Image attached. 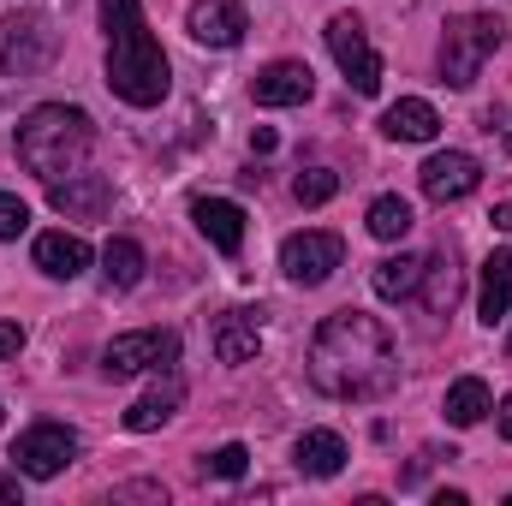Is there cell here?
Wrapping results in <instances>:
<instances>
[{"label": "cell", "instance_id": "1", "mask_svg": "<svg viewBox=\"0 0 512 506\" xmlns=\"http://www.w3.org/2000/svg\"><path fill=\"white\" fill-rule=\"evenodd\" d=\"M310 387L328 399L376 405L399 387V346L370 310H334L310 334Z\"/></svg>", "mask_w": 512, "mask_h": 506}, {"label": "cell", "instance_id": "2", "mask_svg": "<svg viewBox=\"0 0 512 506\" xmlns=\"http://www.w3.org/2000/svg\"><path fill=\"white\" fill-rule=\"evenodd\" d=\"M102 30H108V90L131 108H161L173 90V66L143 18V0H102Z\"/></svg>", "mask_w": 512, "mask_h": 506}, {"label": "cell", "instance_id": "3", "mask_svg": "<svg viewBox=\"0 0 512 506\" xmlns=\"http://www.w3.org/2000/svg\"><path fill=\"white\" fill-rule=\"evenodd\" d=\"M96 149V126L84 108H66V102H42L18 120V161L42 179V185H60L72 173H84Z\"/></svg>", "mask_w": 512, "mask_h": 506}, {"label": "cell", "instance_id": "4", "mask_svg": "<svg viewBox=\"0 0 512 506\" xmlns=\"http://www.w3.org/2000/svg\"><path fill=\"white\" fill-rule=\"evenodd\" d=\"M507 30L512 24L501 12H459V18H447V30H441V84L471 90L483 78V60L507 42Z\"/></svg>", "mask_w": 512, "mask_h": 506}, {"label": "cell", "instance_id": "5", "mask_svg": "<svg viewBox=\"0 0 512 506\" xmlns=\"http://www.w3.org/2000/svg\"><path fill=\"white\" fill-rule=\"evenodd\" d=\"M54 54H60V30L42 12L18 6V12L0 18V72L6 78H36Z\"/></svg>", "mask_w": 512, "mask_h": 506}, {"label": "cell", "instance_id": "6", "mask_svg": "<svg viewBox=\"0 0 512 506\" xmlns=\"http://www.w3.org/2000/svg\"><path fill=\"white\" fill-rule=\"evenodd\" d=\"M179 364V334L173 328H137V334H114L102 346V376L126 381V376H167Z\"/></svg>", "mask_w": 512, "mask_h": 506}, {"label": "cell", "instance_id": "7", "mask_svg": "<svg viewBox=\"0 0 512 506\" xmlns=\"http://www.w3.org/2000/svg\"><path fill=\"white\" fill-rule=\"evenodd\" d=\"M322 36H328V54H334V66L346 72V84H352L358 96H376V90H382V54L370 48L364 24H358L352 12H334Z\"/></svg>", "mask_w": 512, "mask_h": 506}, {"label": "cell", "instance_id": "8", "mask_svg": "<svg viewBox=\"0 0 512 506\" xmlns=\"http://www.w3.org/2000/svg\"><path fill=\"white\" fill-rule=\"evenodd\" d=\"M72 459H78V435H72L66 423H36V429H24V435L12 441V465H18V477H36V483L60 477Z\"/></svg>", "mask_w": 512, "mask_h": 506}, {"label": "cell", "instance_id": "9", "mask_svg": "<svg viewBox=\"0 0 512 506\" xmlns=\"http://www.w3.org/2000/svg\"><path fill=\"white\" fill-rule=\"evenodd\" d=\"M417 185H423V197L429 203H465L477 185H483V161L477 155H465V149H435L423 167H417Z\"/></svg>", "mask_w": 512, "mask_h": 506}, {"label": "cell", "instance_id": "10", "mask_svg": "<svg viewBox=\"0 0 512 506\" xmlns=\"http://www.w3.org/2000/svg\"><path fill=\"white\" fill-rule=\"evenodd\" d=\"M340 262H346V239L340 233H292L280 245V268H286L292 286H322Z\"/></svg>", "mask_w": 512, "mask_h": 506}, {"label": "cell", "instance_id": "11", "mask_svg": "<svg viewBox=\"0 0 512 506\" xmlns=\"http://www.w3.org/2000/svg\"><path fill=\"white\" fill-rule=\"evenodd\" d=\"M185 30L203 48H239L245 30H251V18H245V0H191Z\"/></svg>", "mask_w": 512, "mask_h": 506}, {"label": "cell", "instance_id": "12", "mask_svg": "<svg viewBox=\"0 0 512 506\" xmlns=\"http://www.w3.org/2000/svg\"><path fill=\"white\" fill-rule=\"evenodd\" d=\"M310 90H316V78H310L304 60H268V66L251 78V102L256 108H304Z\"/></svg>", "mask_w": 512, "mask_h": 506}, {"label": "cell", "instance_id": "13", "mask_svg": "<svg viewBox=\"0 0 512 506\" xmlns=\"http://www.w3.org/2000/svg\"><path fill=\"white\" fill-rule=\"evenodd\" d=\"M48 203L66 215V221H102L114 209V179L108 173H72L60 185H48Z\"/></svg>", "mask_w": 512, "mask_h": 506}, {"label": "cell", "instance_id": "14", "mask_svg": "<svg viewBox=\"0 0 512 506\" xmlns=\"http://www.w3.org/2000/svg\"><path fill=\"white\" fill-rule=\"evenodd\" d=\"M191 221H197V233H203L221 256L245 251V209H239V203H227V197H197V203H191Z\"/></svg>", "mask_w": 512, "mask_h": 506}, {"label": "cell", "instance_id": "15", "mask_svg": "<svg viewBox=\"0 0 512 506\" xmlns=\"http://www.w3.org/2000/svg\"><path fill=\"white\" fill-rule=\"evenodd\" d=\"M459 292H465V274H459V256H453V245H441L435 256H423V280H417L423 310H429V316H453Z\"/></svg>", "mask_w": 512, "mask_h": 506}, {"label": "cell", "instance_id": "16", "mask_svg": "<svg viewBox=\"0 0 512 506\" xmlns=\"http://www.w3.org/2000/svg\"><path fill=\"white\" fill-rule=\"evenodd\" d=\"M256 346H262V310H227L221 322H215V358L221 364H251Z\"/></svg>", "mask_w": 512, "mask_h": 506}, {"label": "cell", "instance_id": "17", "mask_svg": "<svg viewBox=\"0 0 512 506\" xmlns=\"http://www.w3.org/2000/svg\"><path fill=\"white\" fill-rule=\"evenodd\" d=\"M292 465H298L304 477L328 483V477H340V471H346V441H340L334 429H304V435H298V447H292Z\"/></svg>", "mask_w": 512, "mask_h": 506}, {"label": "cell", "instance_id": "18", "mask_svg": "<svg viewBox=\"0 0 512 506\" xmlns=\"http://www.w3.org/2000/svg\"><path fill=\"white\" fill-rule=\"evenodd\" d=\"M36 268L48 274V280H78L84 268H90V245L78 239V233H42L36 239Z\"/></svg>", "mask_w": 512, "mask_h": 506}, {"label": "cell", "instance_id": "19", "mask_svg": "<svg viewBox=\"0 0 512 506\" xmlns=\"http://www.w3.org/2000/svg\"><path fill=\"white\" fill-rule=\"evenodd\" d=\"M382 131L393 143H435V131H441V114L423 102V96H399L393 108L382 114Z\"/></svg>", "mask_w": 512, "mask_h": 506}, {"label": "cell", "instance_id": "20", "mask_svg": "<svg viewBox=\"0 0 512 506\" xmlns=\"http://www.w3.org/2000/svg\"><path fill=\"white\" fill-rule=\"evenodd\" d=\"M179 405H185V381L167 370V381H155V387H149V393L126 411V429H131V435H149V429H161Z\"/></svg>", "mask_w": 512, "mask_h": 506}, {"label": "cell", "instance_id": "21", "mask_svg": "<svg viewBox=\"0 0 512 506\" xmlns=\"http://www.w3.org/2000/svg\"><path fill=\"white\" fill-rule=\"evenodd\" d=\"M441 411H447V423H453V429H477V423L495 411V399H489V381H483V376H459L453 387H447Z\"/></svg>", "mask_w": 512, "mask_h": 506}, {"label": "cell", "instance_id": "22", "mask_svg": "<svg viewBox=\"0 0 512 506\" xmlns=\"http://www.w3.org/2000/svg\"><path fill=\"white\" fill-rule=\"evenodd\" d=\"M477 310H483V322L495 328L501 316H512V245L483 262V298H477Z\"/></svg>", "mask_w": 512, "mask_h": 506}, {"label": "cell", "instance_id": "23", "mask_svg": "<svg viewBox=\"0 0 512 506\" xmlns=\"http://www.w3.org/2000/svg\"><path fill=\"white\" fill-rule=\"evenodd\" d=\"M143 268H149V256L137 239H108L102 245V280L114 286V292H131L137 280H143Z\"/></svg>", "mask_w": 512, "mask_h": 506}, {"label": "cell", "instance_id": "24", "mask_svg": "<svg viewBox=\"0 0 512 506\" xmlns=\"http://www.w3.org/2000/svg\"><path fill=\"white\" fill-rule=\"evenodd\" d=\"M417 280H423V256L399 251V256H387V262H376V298H387V304L411 298V292H417Z\"/></svg>", "mask_w": 512, "mask_h": 506}, {"label": "cell", "instance_id": "25", "mask_svg": "<svg viewBox=\"0 0 512 506\" xmlns=\"http://www.w3.org/2000/svg\"><path fill=\"white\" fill-rule=\"evenodd\" d=\"M364 227H370V239H382V245H399V239L411 233V203H405V197H376Z\"/></svg>", "mask_w": 512, "mask_h": 506}, {"label": "cell", "instance_id": "26", "mask_svg": "<svg viewBox=\"0 0 512 506\" xmlns=\"http://www.w3.org/2000/svg\"><path fill=\"white\" fill-rule=\"evenodd\" d=\"M334 191H340V173H334V167H310V173H298V179H292V197H298L304 209L334 203Z\"/></svg>", "mask_w": 512, "mask_h": 506}, {"label": "cell", "instance_id": "27", "mask_svg": "<svg viewBox=\"0 0 512 506\" xmlns=\"http://www.w3.org/2000/svg\"><path fill=\"white\" fill-rule=\"evenodd\" d=\"M245 465H251V453H245L239 441H227V447H215V453L203 459V477H221V483H239V477H245Z\"/></svg>", "mask_w": 512, "mask_h": 506}, {"label": "cell", "instance_id": "28", "mask_svg": "<svg viewBox=\"0 0 512 506\" xmlns=\"http://www.w3.org/2000/svg\"><path fill=\"white\" fill-rule=\"evenodd\" d=\"M24 227H30V209H24V197L0 191V239H18Z\"/></svg>", "mask_w": 512, "mask_h": 506}, {"label": "cell", "instance_id": "29", "mask_svg": "<svg viewBox=\"0 0 512 506\" xmlns=\"http://www.w3.org/2000/svg\"><path fill=\"white\" fill-rule=\"evenodd\" d=\"M18 346H24V328H18V322H0V364H6Z\"/></svg>", "mask_w": 512, "mask_h": 506}, {"label": "cell", "instance_id": "30", "mask_svg": "<svg viewBox=\"0 0 512 506\" xmlns=\"http://www.w3.org/2000/svg\"><path fill=\"white\" fill-rule=\"evenodd\" d=\"M24 501V483H18V471H0V506Z\"/></svg>", "mask_w": 512, "mask_h": 506}, {"label": "cell", "instance_id": "31", "mask_svg": "<svg viewBox=\"0 0 512 506\" xmlns=\"http://www.w3.org/2000/svg\"><path fill=\"white\" fill-rule=\"evenodd\" d=\"M120 501H161V483H126Z\"/></svg>", "mask_w": 512, "mask_h": 506}, {"label": "cell", "instance_id": "32", "mask_svg": "<svg viewBox=\"0 0 512 506\" xmlns=\"http://www.w3.org/2000/svg\"><path fill=\"white\" fill-rule=\"evenodd\" d=\"M274 143H280V137H274L268 126H256V131H251V155H274Z\"/></svg>", "mask_w": 512, "mask_h": 506}, {"label": "cell", "instance_id": "33", "mask_svg": "<svg viewBox=\"0 0 512 506\" xmlns=\"http://www.w3.org/2000/svg\"><path fill=\"white\" fill-rule=\"evenodd\" d=\"M495 227H501V233H512V203H495Z\"/></svg>", "mask_w": 512, "mask_h": 506}, {"label": "cell", "instance_id": "34", "mask_svg": "<svg viewBox=\"0 0 512 506\" xmlns=\"http://www.w3.org/2000/svg\"><path fill=\"white\" fill-rule=\"evenodd\" d=\"M501 435H507V441H512V393H507V399H501Z\"/></svg>", "mask_w": 512, "mask_h": 506}, {"label": "cell", "instance_id": "35", "mask_svg": "<svg viewBox=\"0 0 512 506\" xmlns=\"http://www.w3.org/2000/svg\"><path fill=\"white\" fill-rule=\"evenodd\" d=\"M507 358H512V334H507Z\"/></svg>", "mask_w": 512, "mask_h": 506}, {"label": "cell", "instance_id": "36", "mask_svg": "<svg viewBox=\"0 0 512 506\" xmlns=\"http://www.w3.org/2000/svg\"><path fill=\"white\" fill-rule=\"evenodd\" d=\"M507 506H512V495H507Z\"/></svg>", "mask_w": 512, "mask_h": 506}]
</instances>
